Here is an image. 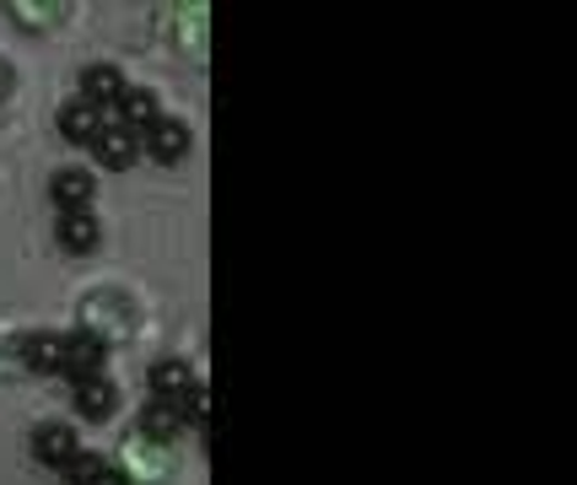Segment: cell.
Masks as SVG:
<instances>
[{"label": "cell", "instance_id": "cell-1", "mask_svg": "<svg viewBox=\"0 0 577 485\" xmlns=\"http://www.w3.org/2000/svg\"><path fill=\"white\" fill-rule=\"evenodd\" d=\"M103 367H109V340H98L92 329H81L66 340V362H60V373H71L76 383L81 378H103Z\"/></svg>", "mask_w": 577, "mask_h": 485}, {"label": "cell", "instance_id": "cell-2", "mask_svg": "<svg viewBox=\"0 0 577 485\" xmlns=\"http://www.w3.org/2000/svg\"><path fill=\"white\" fill-rule=\"evenodd\" d=\"M76 432L71 426H60V420H49V426H38L33 432V458L38 464H49V469H66L76 458Z\"/></svg>", "mask_w": 577, "mask_h": 485}, {"label": "cell", "instance_id": "cell-3", "mask_svg": "<svg viewBox=\"0 0 577 485\" xmlns=\"http://www.w3.org/2000/svg\"><path fill=\"white\" fill-rule=\"evenodd\" d=\"M189 146H195V136H189V125H179V119H157V125L146 130V151H151L157 162H183Z\"/></svg>", "mask_w": 577, "mask_h": 485}, {"label": "cell", "instance_id": "cell-4", "mask_svg": "<svg viewBox=\"0 0 577 485\" xmlns=\"http://www.w3.org/2000/svg\"><path fill=\"white\" fill-rule=\"evenodd\" d=\"M92 151H98L103 168H130V162L141 157V136H130L125 125H103L98 140H92Z\"/></svg>", "mask_w": 577, "mask_h": 485}, {"label": "cell", "instance_id": "cell-5", "mask_svg": "<svg viewBox=\"0 0 577 485\" xmlns=\"http://www.w3.org/2000/svg\"><path fill=\"white\" fill-rule=\"evenodd\" d=\"M103 130V108H92L87 98H71V103L60 108V136L76 140V146H92Z\"/></svg>", "mask_w": 577, "mask_h": 485}, {"label": "cell", "instance_id": "cell-6", "mask_svg": "<svg viewBox=\"0 0 577 485\" xmlns=\"http://www.w3.org/2000/svg\"><path fill=\"white\" fill-rule=\"evenodd\" d=\"M81 98L92 108H109L125 98V76H119V66H87L81 70Z\"/></svg>", "mask_w": 577, "mask_h": 485}, {"label": "cell", "instance_id": "cell-7", "mask_svg": "<svg viewBox=\"0 0 577 485\" xmlns=\"http://www.w3.org/2000/svg\"><path fill=\"white\" fill-rule=\"evenodd\" d=\"M183 432V410L179 399H151L141 410V437H151V443H173Z\"/></svg>", "mask_w": 577, "mask_h": 485}, {"label": "cell", "instance_id": "cell-8", "mask_svg": "<svg viewBox=\"0 0 577 485\" xmlns=\"http://www.w3.org/2000/svg\"><path fill=\"white\" fill-rule=\"evenodd\" d=\"M98 238H103V227L92 210H60V248L87 254V248H98Z\"/></svg>", "mask_w": 577, "mask_h": 485}, {"label": "cell", "instance_id": "cell-9", "mask_svg": "<svg viewBox=\"0 0 577 485\" xmlns=\"http://www.w3.org/2000/svg\"><path fill=\"white\" fill-rule=\"evenodd\" d=\"M113 405H119V388L109 378H81L76 383V410L87 420H109Z\"/></svg>", "mask_w": 577, "mask_h": 485}, {"label": "cell", "instance_id": "cell-10", "mask_svg": "<svg viewBox=\"0 0 577 485\" xmlns=\"http://www.w3.org/2000/svg\"><path fill=\"white\" fill-rule=\"evenodd\" d=\"M119 113H125V130H130V136H146V130L162 119V108H157V92H146V87H125V98H119Z\"/></svg>", "mask_w": 577, "mask_h": 485}, {"label": "cell", "instance_id": "cell-11", "mask_svg": "<svg viewBox=\"0 0 577 485\" xmlns=\"http://www.w3.org/2000/svg\"><path fill=\"white\" fill-rule=\"evenodd\" d=\"M92 174H81V168H66V174H54V206L60 210H92Z\"/></svg>", "mask_w": 577, "mask_h": 485}, {"label": "cell", "instance_id": "cell-12", "mask_svg": "<svg viewBox=\"0 0 577 485\" xmlns=\"http://www.w3.org/2000/svg\"><path fill=\"white\" fill-rule=\"evenodd\" d=\"M22 362H28L33 373H60L66 340H60V335H28V340H22Z\"/></svg>", "mask_w": 577, "mask_h": 485}, {"label": "cell", "instance_id": "cell-13", "mask_svg": "<svg viewBox=\"0 0 577 485\" xmlns=\"http://www.w3.org/2000/svg\"><path fill=\"white\" fill-rule=\"evenodd\" d=\"M151 388H157V399H183L195 378H189V362H157L151 367Z\"/></svg>", "mask_w": 577, "mask_h": 485}, {"label": "cell", "instance_id": "cell-14", "mask_svg": "<svg viewBox=\"0 0 577 485\" xmlns=\"http://www.w3.org/2000/svg\"><path fill=\"white\" fill-rule=\"evenodd\" d=\"M103 469H109V464H103L98 453H76L71 464H66V475H71V485H92L98 475H103Z\"/></svg>", "mask_w": 577, "mask_h": 485}, {"label": "cell", "instance_id": "cell-15", "mask_svg": "<svg viewBox=\"0 0 577 485\" xmlns=\"http://www.w3.org/2000/svg\"><path fill=\"white\" fill-rule=\"evenodd\" d=\"M92 485H130V481H125L119 469H103V475H98V481H92Z\"/></svg>", "mask_w": 577, "mask_h": 485}]
</instances>
